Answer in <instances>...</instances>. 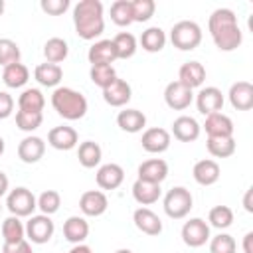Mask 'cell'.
<instances>
[{"label":"cell","mask_w":253,"mask_h":253,"mask_svg":"<svg viewBox=\"0 0 253 253\" xmlns=\"http://www.w3.org/2000/svg\"><path fill=\"white\" fill-rule=\"evenodd\" d=\"M208 30L219 51H233L243 43V32L231 8H215L208 18Z\"/></svg>","instance_id":"obj_1"},{"label":"cell","mask_w":253,"mask_h":253,"mask_svg":"<svg viewBox=\"0 0 253 253\" xmlns=\"http://www.w3.org/2000/svg\"><path fill=\"white\" fill-rule=\"evenodd\" d=\"M105 8L101 0H81L73 6V26H75V34L85 40L91 42L95 38H99L105 32V16H103Z\"/></svg>","instance_id":"obj_2"},{"label":"cell","mask_w":253,"mask_h":253,"mask_svg":"<svg viewBox=\"0 0 253 253\" xmlns=\"http://www.w3.org/2000/svg\"><path fill=\"white\" fill-rule=\"evenodd\" d=\"M51 107L65 121H79L87 115L89 103L83 93L71 87H55L51 93Z\"/></svg>","instance_id":"obj_3"},{"label":"cell","mask_w":253,"mask_h":253,"mask_svg":"<svg viewBox=\"0 0 253 253\" xmlns=\"http://www.w3.org/2000/svg\"><path fill=\"white\" fill-rule=\"evenodd\" d=\"M202 28L194 20H180L170 30V42L180 51H192L202 43Z\"/></svg>","instance_id":"obj_4"},{"label":"cell","mask_w":253,"mask_h":253,"mask_svg":"<svg viewBox=\"0 0 253 253\" xmlns=\"http://www.w3.org/2000/svg\"><path fill=\"white\" fill-rule=\"evenodd\" d=\"M162 208H164V213L170 217V219H184L192 208H194V198H192V192L184 186H174L170 188L166 194H164V200H162Z\"/></svg>","instance_id":"obj_5"},{"label":"cell","mask_w":253,"mask_h":253,"mask_svg":"<svg viewBox=\"0 0 253 253\" xmlns=\"http://www.w3.org/2000/svg\"><path fill=\"white\" fill-rule=\"evenodd\" d=\"M6 208H8L10 215L30 217L38 210V200H36L32 190H28L24 186H18V188H14L6 194Z\"/></svg>","instance_id":"obj_6"},{"label":"cell","mask_w":253,"mask_h":253,"mask_svg":"<svg viewBox=\"0 0 253 253\" xmlns=\"http://www.w3.org/2000/svg\"><path fill=\"white\" fill-rule=\"evenodd\" d=\"M53 231H55V225L51 221V215L36 213V215H30L26 221V239L30 243L43 245L53 237Z\"/></svg>","instance_id":"obj_7"},{"label":"cell","mask_w":253,"mask_h":253,"mask_svg":"<svg viewBox=\"0 0 253 253\" xmlns=\"http://www.w3.org/2000/svg\"><path fill=\"white\" fill-rule=\"evenodd\" d=\"M180 235H182V241L192 249L204 247L211 237L210 235V225L202 217H190L188 221H184Z\"/></svg>","instance_id":"obj_8"},{"label":"cell","mask_w":253,"mask_h":253,"mask_svg":"<svg viewBox=\"0 0 253 253\" xmlns=\"http://www.w3.org/2000/svg\"><path fill=\"white\" fill-rule=\"evenodd\" d=\"M194 101V91L188 89L186 85H182L178 79L170 81L164 87V103L172 109V111H184L192 105Z\"/></svg>","instance_id":"obj_9"},{"label":"cell","mask_w":253,"mask_h":253,"mask_svg":"<svg viewBox=\"0 0 253 253\" xmlns=\"http://www.w3.org/2000/svg\"><path fill=\"white\" fill-rule=\"evenodd\" d=\"M223 103H225V99H223L221 89H217V87H213V85L202 87V89L198 91V95H196V107H198V111H200L204 117L213 115V113H221Z\"/></svg>","instance_id":"obj_10"},{"label":"cell","mask_w":253,"mask_h":253,"mask_svg":"<svg viewBox=\"0 0 253 253\" xmlns=\"http://www.w3.org/2000/svg\"><path fill=\"white\" fill-rule=\"evenodd\" d=\"M109 200L103 190H87L79 198V210L83 217H99L107 211Z\"/></svg>","instance_id":"obj_11"},{"label":"cell","mask_w":253,"mask_h":253,"mask_svg":"<svg viewBox=\"0 0 253 253\" xmlns=\"http://www.w3.org/2000/svg\"><path fill=\"white\" fill-rule=\"evenodd\" d=\"M170 142H172V134L162 128V126H152V128H146L142 132V138H140V144L146 152L150 154H162L170 148Z\"/></svg>","instance_id":"obj_12"},{"label":"cell","mask_w":253,"mask_h":253,"mask_svg":"<svg viewBox=\"0 0 253 253\" xmlns=\"http://www.w3.org/2000/svg\"><path fill=\"white\" fill-rule=\"evenodd\" d=\"M43 154H45V142L42 136L28 134L18 144V158L24 164H36L43 158Z\"/></svg>","instance_id":"obj_13"},{"label":"cell","mask_w":253,"mask_h":253,"mask_svg":"<svg viewBox=\"0 0 253 253\" xmlns=\"http://www.w3.org/2000/svg\"><path fill=\"white\" fill-rule=\"evenodd\" d=\"M95 182L101 190H117L125 182V170L117 162H107L97 168Z\"/></svg>","instance_id":"obj_14"},{"label":"cell","mask_w":253,"mask_h":253,"mask_svg":"<svg viewBox=\"0 0 253 253\" xmlns=\"http://www.w3.org/2000/svg\"><path fill=\"white\" fill-rule=\"evenodd\" d=\"M79 142V134L73 126L69 125H59V126H53L49 132H47V144L55 150H71L75 148Z\"/></svg>","instance_id":"obj_15"},{"label":"cell","mask_w":253,"mask_h":253,"mask_svg":"<svg viewBox=\"0 0 253 253\" xmlns=\"http://www.w3.org/2000/svg\"><path fill=\"white\" fill-rule=\"evenodd\" d=\"M200 132H202V125L194 117L180 115L178 119H174L170 134H174V138L180 142H194V140H198Z\"/></svg>","instance_id":"obj_16"},{"label":"cell","mask_w":253,"mask_h":253,"mask_svg":"<svg viewBox=\"0 0 253 253\" xmlns=\"http://www.w3.org/2000/svg\"><path fill=\"white\" fill-rule=\"evenodd\" d=\"M202 128L206 130L208 138H223V136H233V121L225 113H213L208 115Z\"/></svg>","instance_id":"obj_17"},{"label":"cell","mask_w":253,"mask_h":253,"mask_svg":"<svg viewBox=\"0 0 253 253\" xmlns=\"http://www.w3.org/2000/svg\"><path fill=\"white\" fill-rule=\"evenodd\" d=\"M87 59H89L91 65H113V63L119 59L113 40H97V42L89 47Z\"/></svg>","instance_id":"obj_18"},{"label":"cell","mask_w":253,"mask_h":253,"mask_svg":"<svg viewBox=\"0 0 253 253\" xmlns=\"http://www.w3.org/2000/svg\"><path fill=\"white\" fill-rule=\"evenodd\" d=\"M132 221H134L136 229L142 231V233H146V235H152L154 237V235H160L162 233V219L150 208H144V206L136 208L134 213H132Z\"/></svg>","instance_id":"obj_19"},{"label":"cell","mask_w":253,"mask_h":253,"mask_svg":"<svg viewBox=\"0 0 253 253\" xmlns=\"http://www.w3.org/2000/svg\"><path fill=\"white\" fill-rule=\"evenodd\" d=\"M130 97H132V89H130V85H128L125 79H121V77H117L109 87L103 89V99H105V103L111 105V107H125V105L130 101Z\"/></svg>","instance_id":"obj_20"},{"label":"cell","mask_w":253,"mask_h":253,"mask_svg":"<svg viewBox=\"0 0 253 253\" xmlns=\"http://www.w3.org/2000/svg\"><path fill=\"white\" fill-rule=\"evenodd\" d=\"M136 174H138V180L152 182V184H162L168 176V164L162 158H150V160H144L138 166Z\"/></svg>","instance_id":"obj_21"},{"label":"cell","mask_w":253,"mask_h":253,"mask_svg":"<svg viewBox=\"0 0 253 253\" xmlns=\"http://www.w3.org/2000/svg\"><path fill=\"white\" fill-rule=\"evenodd\" d=\"M192 176L200 186H213L221 176V168H219V164L215 160L204 158V160H198L194 164Z\"/></svg>","instance_id":"obj_22"},{"label":"cell","mask_w":253,"mask_h":253,"mask_svg":"<svg viewBox=\"0 0 253 253\" xmlns=\"http://www.w3.org/2000/svg\"><path fill=\"white\" fill-rule=\"evenodd\" d=\"M178 81L194 91L196 87L204 85V81H206V67L200 61H186L178 69Z\"/></svg>","instance_id":"obj_23"},{"label":"cell","mask_w":253,"mask_h":253,"mask_svg":"<svg viewBox=\"0 0 253 253\" xmlns=\"http://www.w3.org/2000/svg\"><path fill=\"white\" fill-rule=\"evenodd\" d=\"M229 103L237 111H249L253 107V85L249 81H235L229 87Z\"/></svg>","instance_id":"obj_24"},{"label":"cell","mask_w":253,"mask_h":253,"mask_svg":"<svg viewBox=\"0 0 253 253\" xmlns=\"http://www.w3.org/2000/svg\"><path fill=\"white\" fill-rule=\"evenodd\" d=\"M162 196V188L160 184H152V182H144V180H134L132 184V198L136 204L148 208L152 204H156Z\"/></svg>","instance_id":"obj_25"},{"label":"cell","mask_w":253,"mask_h":253,"mask_svg":"<svg viewBox=\"0 0 253 253\" xmlns=\"http://www.w3.org/2000/svg\"><path fill=\"white\" fill-rule=\"evenodd\" d=\"M89 235V221L83 217V215H69L65 221H63V237L77 245V243H85Z\"/></svg>","instance_id":"obj_26"},{"label":"cell","mask_w":253,"mask_h":253,"mask_svg":"<svg viewBox=\"0 0 253 253\" xmlns=\"http://www.w3.org/2000/svg\"><path fill=\"white\" fill-rule=\"evenodd\" d=\"M117 125H119L121 130L134 134V132H140L146 126V115L142 111H138V109H128L126 107V109L119 111Z\"/></svg>","instance_id":"obj_27"},{"label":"cell","mask_w":253,"mask_h":253,"mask_svg":"<svg viewBox=\"0 0 253 253\" xmlns=\"http://www.w3.org/2000/svg\"><path fill=\"white\" fill-rule=\"evenodd\" d=\"M140 47L144 49V51H148V53H158V51H162L164 49V45H166V42H168V36H166V32L162 30V28H158V26H150V28H146L142 34H140Z\"/></svg>","instance_id":"obj_28"},{"label":"cell","mask_w":253,"mask_h":253,"mask_svg":"<svg viewBox=\"0 0 253 253\" xmlns=\"http://www.w3.org/2000/svg\"><path fill=\"white\" fill-rule=\"evenodd\" d=\"M34 79L42 85V87H57L63 79V69L61 65H55V63H40L36 69H34Z\"/></svg>","instance_id":"obj_29"},{"label":"cell","mask_w":253,"mask_h":253,"mask_svg":"<svg viewBox=\"0 0 253 253\" xmlns=\"http://www.w3.org/2000/svg\"><path fill=\"white\" fill-rule=\"evenodd\" d=\"M2 81L6 87L10 89H22L28 81H30V69L20 61V63H12L6 65L2 69Z\"/></svg>","instance_id":"obj_30"},{"label":"cell","mask_w":253,"mask_h":253,"mask_svg":"<svg viewBox=\"0 0 253 253\" xmlns=\"http://www.w3.org/2000/svg\"><path fill=\"white\" fill-rule=\"evenodd\" d=\"M45 107V97L38 87H28L18 97V109L30 113H42Z\"/></svg>","instance_id":"obj_31"},{"label":"cell","mask_w":253,"mask_h":253,"mask_svg":"<svg viewBox=\"0 0 253 253\" xmlns=\"http://www.w3.org/2000/svg\"><path fill=\"white\" fill-rule=\"evenodd\" d=\"M69 55V45L63 38H49L43 43V57L47 63H55L59 65L61 61H65Z\"/></svg>","instance_id":"obj_32"},{"label":"cell","mask_w":253,"mask_h":253,"mask_svg":"<svg viewBox=\"0 0 253 253\" xmlns=\"http://www.w3.org/2000/svg\"><path fill=\"white\" fill-rule=\"evenodd\" d=\"M77 158H79V164L83 168H95L101 164V158H103V150L97 142L93 140H85L79 144L77 148Z\"/></svg>","instance_id":"obj_33"},{"label":"cell","mask_w":253,"mask_h":253,"mask_svg":"<svg viewBox=\"0 0 253 253\" xmlns=\"http://www.w3.org/2000/svg\"><path fill=\"white\" fill-rule=\"evenodd\" d=\"M113 43H115L119 59H130L136 53V49H138V42H136V38L130 32H119L113 38Z\"/></svg>","instance_id":"obj_34"},{"label":"cell","mask_w":253,"mask_h":253,"mask_svg":"<svg viewBox=\"0 0 253 253\" xmlns=\"http://www.w3.org/2000/svg\"><path fill=\"white\" fill-rule=\"evenodd\" d=\"M2 239L4 243H16V241L26 239V225L22 223L20 217L8 215L2 221Z\"/></svg>","instance_id":"obj_35"},{"label":"cell","mask_w":253,"mask_h":253,"mask_svg":"<svg viewBox=\"0 0 253 253\" xmlns=\"http://www.w3.org/2000/svg\"><path fill=\"white\" fill-rule=\"evenodd\" d=\"M111 20L119 28H126L132 24V6L130 0H115L111 4Z\"/></svg>","instance_id":"obj_36"},{"label":"cell","mask_w":253,"mask_h":253,"mask_svg":"<svg viewBox=\"0 0 253 253\" xmlns=\"http://www.w3.org/2000/svg\"><path fill=\"white\" fill-rule=\"evenodd\" d=\"M233 223V210L229 206H213L208 213V225L215 229H227Z\"/></svg>","instance_id":"obj_37"},{"label":"cell","mask_w":253,"mask_h":253,"mask_svg":"<svg viewBox=\"0 0 253 253\" xmlns=\"http://www.w3.org/2000/svg\"><path fill=\"white\" fill-rule=\"evenodd\" d=\"M206 148L213 158H227L235 152V140L233 136H223V138H208Z\"/></svg>","instance_id":"obj_38"},{"label":"cell","mask_w":253,"mask_h":253,"mask_svg":"<svg viewBox=\"0 0 253 253\" xmlns=\"http://www.w3.org/2000/svg\"><path fill=\"white\" fill-rule=\"evenodd\" d=\"M89 79H91L97 87L105 89V87H109V85L117 79V71H115L113 65H91V69H89Z\"/></svg>","instance_id":"obj_39"},{"label":"cell","mask_w":253,"mask_h":253,"mask_svg":"<svg viewBox=\"0 0 253 253\" xmlns=\"http://www.w3.org/2000/svg\"><path fill=\"white\" fill-rule=\"evenodd\" d=\"M20 57H22L20 45L10 38H0V65L6 67L12 63H20Z\"/></svg>","instance_id":"obj_40"},{"label":"cell","mask_w":253,"mask_h":253,"mask_svg":"<svg viewBox=\"0 0 253 253\" xmlns=\"http://www.w3.org/2000/svg\"><path fill=\"white\" fill-rule=\"evenodd\" d=\"M43 113H30V111H16V126L24 132H34L42 126Z\"/></svg>","instance_id":"obj_41"},{"label":"cell","mask_w":253,"mask_h":253,"mask_svg":"<svg viewBox=\"0 0 253 253\" xmlns=\"http://www.w3.org/2000/svg\"><path fill=\"white\" fill-rule=\"evenodd\" d=\"M36 200H38V210L43 215H53L61 206V196L57 190H45Z\"/></svg>","instance_id":"obj_42"},{"label":"cell","mask_w":253,"mask_h":253,"mask_svg":"<svg viewBox=\"0 0 253 253\" xmlns=\"http://www.w3.org/2000/svg\"><path fill=\"white\" fill-rule=\"evenodd\" d=\"M132 6V22H148L156 12L154 0H130Z\"/></svg>","instance_id":"obj_43"},{"label":"cell","mask_w":253,"mask_h":253,"mask_svg":"<svg viewBox=\"0 0 253 253\" xmlns=\"http://www.w3.org/2000/svg\"><path fill=\"white\" fill-rule=\"evenodd\" d=\"M237 243L229 233H217L210 237V253H235Z\"/></svg>","instance_id":"obj_44"},{"label":"cell","mask_w":253,"mask_h":253,"mask_svg":"<svg viewBox=\"0 0 253 253\" xmlns=\"http://www.w3.org/2000/svg\"><path fill=\"white\" fill-rule=\"evenodd\" d=\"M40 8L49 16H61L69 8V0H42Z\"/></svg>","instance_id":"obj_45"},{"label":"cell","mask_w":253,"mask_h":253,"mask_svg":"<svg viewBox=\"0 0 253 253\" xmlns=\"http://www.w3.org/2000/svg\"><path fill=\"white\" fill-rule=\"evenodd\" d=\"M14 97L8 91H0V121L8 119L14 113Z\"/></svg>","instance_id":"obj_46"},{"label":"cell","mask_w":253,"mask_h":253,"mask_svg":"<svg viewBox=\"0 0 253 253\" xmlns=\"http://www.w3.org/2000/svg\"><path fill=\"white\" fill-rule=\"evenodd\" d=\"M2 253H34V251H32V243L28 239H22L16 243H4Z\"/></svg>","instance_id":"obj_47"},{"label":"cell","mask_w":253,"mask_h":253,"mask_svg":"<svg viewBox=\"0 0 253 253\" xmlns=\"http://www.w3.org/2000/svg\"><path fill=\"white\" fill-rule=\"evenodd\" d=\"M253 231H247L243 237V253H253Z\"/></svg>","instance_id":"obj_48"},{"label":"cell","mask_w":253,"mask_h":253,"mask_svg":"<svg viewBox=\"0 0 253 253\" xmlns=\"http://www.w3.org/2000/svg\"><path fill=\"white\" fill-rule=\"evenodd\" d=\"M8 188H10V180H8V176L0 170V198L8 194Z\"/></svg>","instance_id":"obj_49"},{"label":"cell","mask_w":253,"mask_h":253,"mask_svg":"<svg viewBox=\"0 0 253 253\" xmlns=\"http://www.w3.org/2000/svg\"><path fill=\"white\" fill-rule=\"evenodd\" d=\"M251 196H253V190L249 188L247 192H245V196H243V208H245V211H253V204H251Z\"/></svg>","instance_id":"obj_50"},{"label":"cell","mask_w":253,"mask_h":253,"mask_svg":"<svg viewBox=\"0 0 253 253\" xmlns=\"http://www.w3.org/2000/svg\"><path fill=\"white\" fill-rule=\"evenodd\" d=\"M69 253H93V249L87 245V243H77L69 249Z\"/></svg>","instance_id":"obj_51"},{"label":"cell","mask_w":253,"mask_h":253,"mask_svg":"<svg viewBox=\"0 0 253 253\" xmlns=\"http://www.w3.org/2000/svg\"><path fill=\"white\" fill-rule=\"evenodd\" d=\"M4 148H6V142H4V138L0 136V156L4 154Z\"/></svg>","instance_id":"obj_52"},{"label":"cell","mask_w":253,"mask_h":253,"mask_svg":"<svg viewBox=\"0 0 253 253\" xmlns=\"http://www.w3.org/2000/svg\"><path fill=\"white\" fill-rule=\"evenodd\" d=\"M4 8H6V4H4V0H0V16L4 14Z\"/></svg>","instance_id":"obj_53"},{"label":"cell","mask_w":253,"mask_h":253,"mask_svg":"<svg viewBox=\"0 0 253 253\" xmlns=\"http://www.w3.org/2000/svg\"><path fill=\"white\" fill-rule=\"evenodd\" d=\"M115 253H132V251H130V249H117Z\"/></svg>","instance_id":"obj_54"},{"label":"cell","mask_w":253,"mask_h":253,"mask_svg":"<svg viewBox=\"0 0 253 253\" xmlns=\"http://www.w3.org/2000/svg\"><path fill=\"white\" fill-rule=\"evenodd\" d=\"M0 211H2V206H0Z\"/></svg>","instance_id":"obj_55"}]
</instances>
